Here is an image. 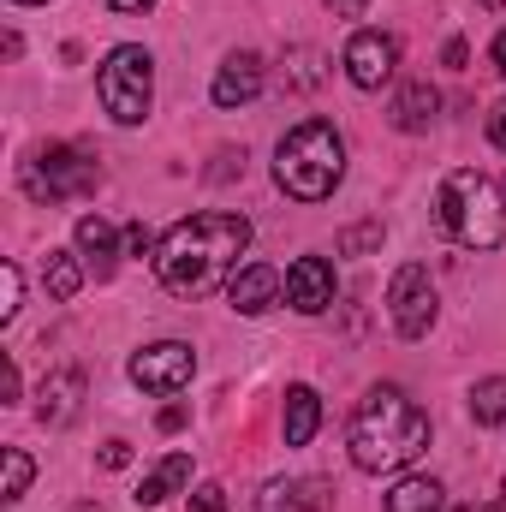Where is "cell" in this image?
<instances>
[{"label": "cell", "instance_id": "obj_21", "mask_svg": "<svg viewBox=\"0 0 506 512\" xmlns=\"http://www.w3.org/2000/svg\"><path fill=\"white\" fill-rule=\"evenodd\" d=\"M6 483H0V501H24V489H30V477H36V465H30V453L24 447H6Z\"/></svg>", "mask_w": 506, "mask_h": 512}, {"label": "cell", "instance_id": "obj_8", "mask_svg": "<svg viewBox=\"0 0 506 512\" xmlns=\"http://www.w3.org/2000/svg\"><path fill=\"white\" fill-rule=\"evenodd\" d=\"M131 382L143 387V393H155V399H167V393H179V387H191L197 376V352L185 346V340H155V346H143V352H131Z\"/></svg>", "mask_w": 506, "mask_h": 512}, {"label": "cell", "instance_id": "obj_11", "mask_svg": "<svg viewBox=\"0 0 506 512\" xmlns=\"http://www.w3.org/2000/svg\"><path fill=\"white\" fill-rule=\"evenodd\" d=\"M209 96H215V108H245V102H256V96H262V54H251V48L227 54V60L215 66Z\"/></svg>", "mask_w": 506, "mask_h": 512}, {"label": "cell", "instance_id": "obj_12", "mask_svg": "<svg viewBox=\"0 0 506 512\" xmlns=\"http://www.w3.org/2000/svg\"><path fill=\"white\" fill-rule=\"evenodd\" d=\"M280 292H286V280H280L268 262H245V268H233V280H227V304H233L239 316H262V310H274Z\"/></svg>", "mask_w": 506, "mask_h": 512}, {"label": "cell", "instance_id": "obj_35", "mask_svg": "<svg viewBox=\"0 0 506 512\" xmlns=\"http://www.w3.org/2000/svg\"><path fill=\"white\" fill-rule=\"evenodd\" d=\"M18 6H48V0H18Z\"/></svg>", "mask_w": 506, "mask_h": 512}, {"label": "cell", "instance_id": "obj_22", "mask_svg": "<svg viewBox=\"0 0 506 512\" xmlns=\"http://www.w3.org/2000/svg\"><path fill=\"white\" fill-rule=\"evenodd\" d=\"M18 304H24V274H18V262H0V322H12Z\"/></svg>", "mask_w": 506, "mask_h": 512}, {"label": "cell", "instance_id": "obj_19", "mask_svg": "<svg viewBox=\"0 0 506 512\" xmlns=\"http://www.w3.org/2000/svg\"><path fill=\"white\" fill-rule=\"evenodd\" d=\"M42 286H48V298H72V292L84 286V256L78 251H48V262H42Z\"/></svg>", "mask_w": 506, "mask_h": 512}, {"label": "cell", "instance_id": "obj_31", "mask_svg": "<svg viewBox=\"0 0 506 512\" xmlns=\"http://www.w3.org/2000/svg\"><path fill=\"white\" fill-rule=\"evenodd\" d=\"M161 429H167V435L185 429V405H167V411H161Z\"/></svg>", "mask_w": 506, "mask_h": 512}, {"label": "cell", "instance_id": "obj_28", "mask_svg": "<svg viewBox=\"0 0 506 512\" xmlns=\"http://www.w3.org/2000/svg\"><path fill=\"white\" fill-rule=\"evenodd\" d=\"M102 465H108V471L131 465V441H108V447H102Z\"/></svg>", "mask_w": 506, "mask_h": 512}, {"label": "cell", "instance_id": "obj_17", "mask_svg": "<svg viewBox=\"0 0 506 512\" xmlns=\"http://www.w3.org/2000/svg\"><path fill=\"white\" fill-rule=\"evenodd\" d=\"M435 108H441V90H435L429 78H417V84H405V90L393 96V126L399 131H429Z\"/></svg>", "mask_w": 506, "mask_h": 512}, {"label": "cell", "instance_id": "obj_2", "mask_svg": "<svg viewBox=\"0 0 506 512\" xmlns=\"http://www.w3.org/2000/svg\"><path fill=\"white\" fill-rule=\"evenodd\" d=\"M346 453L364 477H399L429 453V411L405 387L381 382L352 405L346 423Z\"/></svg>", "mask_w": 506, "mask_h": 512}, {"label": "cell", "instance_id": "obj_1", "mask_svg": "<svg viewBox=\"0 0 506 512\" xmlns=\"http://www.w3.org/2000/svg\"><path fill=\"white\" fill-rule=\"evenodd\" d=\"M245 251H251V221L227 215V209H209V215H191V221L167 227L149 262H155V280L173 298H203L221 280H233Z\"/></svg>", "mask_w": 506, "mask_h": 512}, {"label": "cell", "instance_id": "obj_29", "mask_svg": "<svg viewBox=\"0 0 506 512\" xmlns=\"http://www.w3.org/2000/svg\"><path fill=\"white\" fill-rule=\"evenodd\" d=\"M489 143H495V149H506V96L495 102V114H489Z\"/></svg>", "mask_w": 506, "mask_h": 512}, {"label": "cell", "instance_id": "obj_25", "mask_svg": "<svg viewBox=\"0 0 506 512\" xmlns=\"http://www.w3.org/2000/svg\"><path fill=\"white\" fill-rule=\"evenodd\" d=\"M126 245H131V256H155V245H161V239H155L143 221H131V227H126Z\"/></svg>", "mask_w": 506, "mask_h": 512}, {"label": "cell", "instance_id": "obj_13", "mask_svg": "<svg viewBox=\"0 0 506 512\" xmlns=\"http://www.w3.org/2000/svg\"><path fill=\"white\" fill-rule=\"evenodd\" d=\"M78 405H84V376L78 370H54L42 393H36V417L48 423V429H66L72 417H78Z\"/></svg>", "mask_w": 506, "mask_h": 512}, {"label": "cell", "instance_id": "obj_16", "mask_svg": "<svg viewBox=\"0 0 506 512\" xmlns=\"http://www.w3.org/2000/svg\"><path fill=\"white\" fill-rule=\"evenodd\" d=\"M185 483H191V453H167V459L137 483V495H131V501H137V507H161V501H173Z\"/></svg>", "mask_w": 506, "mask_h": 512}, {"label": "cell", "instance_id": "obj_18", "mask_svg": "<svg viewBox=\"0 0 506 512\" xmlns=\"http://www.w3.org/2000/svg\"><path fill=\"white\" fill-rule=\"evenodd\" d=\"M381 512H447V489L435 477H399Z\"/></svg>", "mask_w": 506, "mask_h": 512}, {"label": "cell", "instance_id": "obj_3", "mask_svg": "<svg viewBox=\"0 0 506 512\" xmlns=\"http://www.w3.org/2000/svg\"><path fill=\"white\" fill-rule=\"evenodd\" d=\"M435 227L465 245V251H501L506 245V191L477 173V167H453L435 191Z\"/></svg>", "mask_w": 506, "mask_h": 512}, {"label": "cell", "instance_id": "obj_9", "mask_svg": "<svg viewBox=\"0 0 506 512\" xmlns=\"http://www.w3.org/2000/svg\"><path fill=\"white\" fill-rule=\"evenodd\" d=\"M393 72H399V36H393V30H358V36L346 42V78H352L358 90L393 84Z\"/></svg>", "mask_w": 506, "mask_h": 512}, {"label": "cell", "instance_id": "obj_27", "mask_svg": "<svg viewBox=\"0 0 506 512\" xmlns=\"http://www.w3.org/2000/svg\"><path fill=\"white\" fill-rule=\"evenodd\" d=\"M298 495H304V501H298L304 512H328V483H304Z\"/></svg>", "mask_w": 506, "mask_h": 512}, {"label": "cell", "instance_id": "obj_7", "mask_svg": "<svg viewBox=\"0 0 506 512\" xmlns=\"http://www.w3.org/2000/svg\"><path fill=\"white\" fill-rule=\"evenodd\" d=\"M387 316L399 328V340H423L435 328V280L423 262H399L387 280Z\"/></svg>", "mask_w": 506, "mask_h": 512}, {"label": "cell", "instance_id": "obj_15", "mask_svg": "<svg viewBox=\"0 0 506 512\" xmlns=\"http://www.w3.org/2000/svg\"><path fill=\"white\" fill-rule=\"evenodd\" d=\"M72 239H78V256H84L96 274H114V262H120V227H114L108 215H84Z\"/></svg>", "mask_w": 506, "mask_h": 512}, {"label": "cell", "instance_id": "obj_24", "mask_svg": "<svg viewBox=\"0 0 506 512\" xmlns=\"http://www.w3.org/2000/svg\"><path fill=\"white\" fill-rule=\"evenodd\" d=\"M191 512H227V489H221V483H203L197 501H191Z\"/></svg>", "mask_w": 506, "mask_h": 512}, {"label": "cell", "instance_id": "obj_4", "mask_svg": "<svg viewBox=\"0 0 506 512\" xmlns=\"http://www.w3.org/2000/svg\"><path fill=\"white\" fill-rule=\"evenodd\" d=\"M346 179V137L328 120H304L280 137L274 149V185L298 203H322L334 197V185Z\"/></svg>", "mask_w": 506, "mask_h": 512}, {"label": "cell", "instance_id": "obj_36", "mask_svg": "<svg viewBox=\"0 0 506 512\" xmlns=\"http://www.w3.org/2000/svg\"><path fill=\"white\" fill-rule=\"evenodd\" d=\"M483 6H495V12H501V6H506V0H483Z\"/></svg>", "mask_w": 506, "mask_h": 512}, {"label": "cell", "instance_id": "obj_10", "mask_svg": "<svg viewBox=\"0 0 506 512\" xmlns=\"http://www.w3.org/2000/svg\"><path fill=\"white\" fill-rule=\"evenodd\" d=\"M334 262L328 256H298L292 268H286V304L298 310V316H322V310H334Z\"/></svg>", "mask_w": 506, "mask_h": 512}, {"label": "cell", "instance_id": "obj_30", "mask_svg": "<svg viewBox=\"0 0 506 512\" xmlns=\"http://www.w3.org/2000/svg\"><path fill=\"white\" fill-rule=\"evenodd\" d=\"M322 6H328L334 18H364V6H370V0H322Z\"/></svg>", "mask_w": 506, "mask_h": 512}, {"label": "cell", "instance_id": "obj_20", "mask_svg": "<svg viewBox=\"0 0 506 512\" xmlns=\"http://www.w3.org/2000/svg\"><path fill=\"white\" fill-rule=\"evenodd\" d=\"M471 423H483V429L506 423V376H489V382L471 387Z\"/></svg>", "mask_w": 506, "mask_h": 512}, {"label": "cell", "instance_id": "obj_32", "mask_svg": "<svg viewBox=\"0 0 506 512\" xmlns=\"http://www.w3.org/2000/svg\"><path fill=\"white\" fill-rule=\"evenodd\" d=\"M489 60H495V72H501V78H506V30H501V36H495V48H489Z\"/></svg>", "mask_w": 506, "mask_h": 512}, {"label": "cell", "instance_id": "obj_14", "mask_svg": "<svg viewBox=\"0 0 506 512\" xmlns=\"http://www.w3.org/2000/svg\"><path fill=\"white\" fill-rule=\"evenodd\" d=\"M280 429H286V447H310L316 429H322V399L316 387H286V411H280Z\"/></svg>", "mask_w": 506, "mask_h": 512}, {"label": "cell", "instance_id": "obj_26", "mask_svg": "<svg viewBox=\"0 0 506 512\" xmlns=\"http://www.w3.org/2000/svg\"><path fill=\"white\" fill-rule=\"evenodd\" d=\"M0 405H18V364H0Z\"/></svg>", "mask_w": 506, "mask_h": 512}, {"label": "cell", "instance_id": "obj_6", "mask_svg": "<svg viewBox=\"0 0 506 512\" xmlns=\"http://www.w3.org/2000/svg\"><path fill=\"white\" fill-rule=\"evenodd\" d=\"M96 179H102V167H96V155L78 149V143H48L42 155L24 161V191H30L36 203L84 197V191H96Z\"/></svg>", "mask_w": 506, "mask_h": 512}, {"label": "cell", "instance_id": "obj_34", "mask_svg": "<svg viewBox=\"0 0 506 512\" xmlns=\"http://www.w3.org/2000/svg\"><path fill=\"white\" fill-rule=\"evenodd\" d=\"M66 512H108L102 501H78V507H66Z\"/></svg>", "mask_w": 506, "mask_h": 512}, {"label": "cell", "instance_id": "obj_5", "mask_svg": "<svg viewBox=\"0 0 506 512\" xmlns=\"http://www.w3.org/2000/svg\"><path fill=\"white\" fill-rule=\"evenodd\" d=\"M96 96H102L114 126H143L149 102H155V60H149V48H137V42L108 48L102 72H96Z\"/></svg>", "mask_w": 506, "mask_h": 512}, {"label": "cell", "instance_id": "obj_33", "mask_svg": "<svg viewBox=\"0 0 506 512\" xmlns=\"http://www.w3.org/2000/svg\"><path fill=\"white\" fill-rule=\"evenodd\" d=\"M108 6H114V12H149L155 0H108Z\"/></svg>", "mask_w": 506, "mask_h": 512}, {"label": "cell", "instance_id": "obj_23", "mask_svg": "<svg viewBox=\"0 0 506 512\" xmlns=\"http://www.w3.org/2000/svg\"><path fill=\"white\" fill-rule=\"evenodd\" d=\"M381 245V221H364V227H346L340 233V251L346 256H364V251H376Z\"/></svg>", "mask_w": 506, "mask_h": 512}]
</instances>
